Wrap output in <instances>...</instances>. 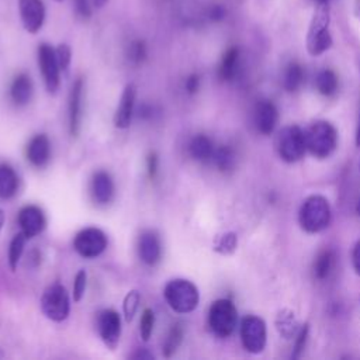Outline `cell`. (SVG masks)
Here are the masks:
<instances>
[{
	"instance_id": "6da1fadb",
	"label": "cell",
	"mask_w": 360,
	"mask_h": 360,
	"mask_svg": "<svg viewBox=\"0 0 360 360\" xmlns=\"http://www.w3.org/2000/svg\"><path fill=\"white\" fill-rule=\"evenodd\" d=\"M163 295L169 307L179 314L194 311L200 301L198 288L186 278L170 280L163 290Z\"/></svg>"
},
{
	"instance_id": "7a4b0ae2",
	"label": "cell",
	"mask_w": 360,
	"mask_h": 360,
	"mask_svg": "<svg viewBox=\"0 0 360 360\" xmlns=\"http://www.w3.org/2000/svg\"><path fill=\"white\" fill-rule=\"evenodd\" d=\"M329 7L328 3H319L314 11L308 34L307 49L312 56H318L328 51L332 45V37L329 34Z\"/></svg>"
},
{
	"instance_id": "3957f363",
	"label": "cell",
	"mask_w": 360,
	"mask_h": 360,
	"mask_svg": "<svg viewBox=\"0 0 360 360\" xmlns=\"http://www.w3.org/2000/svg\"><path fill=\"white\" fill-rule=\"evenodd\" d=\"M330 217L332 214L328 200L322 195H311L301 205L298 219L305 232L316 233L329 225Z\"/></svg>"
},
{
	"instance_id": "277c9868",
	"label": "cell",
	"mask_w": 360,
	"mask_h": 360,
	"mask_svg": "<svg viewBox=\"0 0 360 360\" xmlns=\"http://www.w3.org/2000/svg\"><path fill=\"white\" fill-rule=\"evenodd\" d=\"M307 149L318 159L328 158L336 148V129L328 121L314 122L305 132Z\"/></svg>"
},
{
	"instance_id": "5b68a950",
	"label": "cell",
	"mask_w": 360,
	"mask_h": 360,
	"mask_svg": "<svg viewBox=\"0 0 360 360\" xmlns=\"http://www.w3.org/2000/svg\"><path fill=\"white\" fill-rule=\"evenodd\" d=\"M238 312L233 302L228 298H221L212 302L208 312V325L218 338H228L235 330Z\"/></svg>"
},
{
	"instance_id": "8992f818",
	"label": "cell",
	"mask_w": 360,
	"mask_h": 360,
	"mask_svg": "<svg viewBox=\"0 0 360 360\" xmlns=\"http://www.w3.org/2000/svg\"><path fill=\"white\" fill-rule=\"evenodd\" d=\"M276 146L280 158L284 162L287 163L298 162L307 150L305 135L301 131V128L297 125L284 127L277 135Z\"/></svg>"
},
{
	"instance_id": "52a82bcc",
	"label": "cell",
	"mask_w": 360,
	"mask_h": 360,
	"mask_svg": "<svg viewBox=\"0 0 360 360\" xmlns=\"http://www.w3.org/2000/svg\"><path fill=\"white\" fill-rule=\"evenodd\" d=\"M41 309L51 321H65L70 312V300L66 288L59 283L46 287L41 297Z\"/></svg>"
},
{
	"instance_id": "ba28073f",
	"label": "cell",
	"mask_w": 360,
	"mask_h": 360,
	"mask_svg": "<svg viewBox=\"0 0 360 360\" xmlns=\"http://www.w3.org/2000/svg\"><path fill=\"white\" fill-rule=\"evenodd\" d=\"M75 250L86 259L100 256L107 248V236L98 228H84L73 239Z\"/></svg>"
},
{
	"instance_id": "9c48e42d",
	"label": "cell",
	"mask_w": 360,
	"mask_h": 360,
	"mask_svg": "<svg viewBox=\"0 0 360 360\" xmlns=\"http://www.w3.org/2000/svg\"><path fill=\"white\" fill-rule=\"evenodd\" d=\"M240 340L243 347L253 354L262 353L266 346V323L262 318L249 315L240 323Z\"/></svg>"
},
{
	"instance_id": "30bf717a",
	"label": "cell",
	"mask_w": 360,
	"mask_h": 360,
	"mask_svg": "<svg viewBox=\"0 0 360 360\" xmlns=\"http://www.w3.org/2000/svg\"><path fill=\"white\" fill-rule=\"evenodd\" d=\"M38 66L44 77L45 87L49 93H55L60 83V68L56 59L55 48L49 44H41L38 46Z\"/></svg>"
},
{
	"instance_id": "8fae6325",
	"label": "cell",
	"mask_w": 360,
	"mask_h": 360,
	"mask_svg": "<svg viewBox=\"0 0 360 360\" xmlns=\"http://www.w3.org/2000/svg\"><path fill=\"white\" fill-rule=\"evenodd\" d=\"M97 330L107 347H117L121 336V318L114 309H104L97 316Z\"/></svg>"
},
{
	"instance_id": "7c38bea8",
	"label": "cell",
	"mask_w": 360,
	"mask_h": 360,
	"mask_svg": "<svg viewBox=\"0 0 360 360\" xmlns=\"http://www.w3.org/2000/svg\"><path fill=\"white\" fill-rule=\"evenodd\" d=\"M18 11L27 32L37 34L42 28L46 14L42 0H18Z\"/></svg>"
},
{
	"instance_id": "4fadbf2b",
	"label": "cell",
	"mask_w": 360,
	"mask_h": 360,
	"mask_svg": "<svg viewBox=\"0 0 360 360\" xmlns=\"http://www.w3.org/2000/svg\"><path fill=\"white\" fill-rule=\"evenodd\" d=\"M18 225L27 239L34 238L44 231L46 225L45 215L39 207L25 205L18 212Z\"/></svg>"
},
{
	"instance_id": "5bb4252c",
	"label": "cell",
	"mask_w": 360,
	"mask_h": 360,
	"mask_svg": "<svg viewBox=\"0 0 360 360\" xmlns=\"http://www.w3.org/2000/svg\"><path fill=\"white\" fill-rule=\"evenodd\" d=\"M83 77H77L70 89L69 94V131L72 136H77L80 131L82 114H83Z\"/></svg>"
},
{
	"instance_id": "9a60e30c",
	"label": "cell",
	"mask_w": 360,
	"mask_h": 360,
	"mask_svg": "<svg viewBox=\"0 0 360 360\" xmlns=\"http://www.w3.org/2000/svg\"><path fill=\"white\" fill-rule=\"evenodd\" d=\"M135 98H136V87L135 84L129 83L124 87L120 98V104L114 114V125L117 128L124 129L129 127L134 115V110H135Z\"/></svg>"
},
{
	"instance_id": "2e32d148",
	"label": "cell",
	"mask_w": 360,
	"mask_h": 360,
	"mask_svg": "<svg viewBox=\"0 0 360 360\" xmlns=\"http://www.w3.org/2000/svg\"><path fill=\"white\" fill-rule=\"evenodd\" d=\"M139 259L148 264L155 266L162 257V243L155 231H143L138 240Z\"/></svg>"
},
{
	"instance_id": "e0dca14e",
	"label": "cell",
	"mask_w": 360,
	"mask_h": 360,
	"mask_svg": "<svg viewBox=\"0 0 360 360\" xmlns=\"http://www.w3.org/2000/svg\"><path fill=\"white\" fill-rule=\"evenodd\" d=\"M114 193H115V186L112 181V177L110 176V173L100 170L96 172L91 177V197L93 200L100 204H108L112 198H114Z\"/></svg>"
},
{
	"instance_id": "ac0fdd59",
	"label": "cell",
	"mask_w": 360,
	"mask_h": 360,
	"mask_svg": "<svg viewBox=\"0 0 360 360\" xmlns=\"http://www.w3.org/2000/svg\"><path fill=\"white\" fill-rule=\"evenodd\" d=\"M277 120H278L277 108L271 101L263 100L256 105V108H255V125H256V128L260 134H263V135L271 134L276 128Z\"/></svg>"
},
{
	"instance_id": "d6986e66",
	"label": "cell",
	"mask_w": 360,
	"mask_h": 360,
	"mask_svg": "<svg viewBox=\"0 0 360 360\" xmlns=\"http://www.w3.org/2000/svg\"><path fill=\"white\" fill-rule=\"evenodd\" d=\"M27 159L31 165L42 167L48 163L51 158V142L45 134H38L32 136L27 145Z\"/></svg>"
},
{
	"instance_id": "ffe728a7",
	"label": "cell",
	"mask_w": 360,
	"mask_h": 360,
	"mask_svg": "<svg viewBox=\"0 0 360 360\" xmlns=\"http://www.w3.org/2000/svg\"><path fill=\"white\" fill-rule=\"evenodd\" d=\"M32 80L27 73H20L17 75L10 86V96L11 100L17 104V105H24L31 100L32 96Z\"/></svg>"
},
{
	"instance_id": "44dd1931",
	"label": "cell",
	"mask_w": 360,
	"mask_h": 360,
	"mask_svg": "<svg viewBox=\"0 0 360 360\" xmlns=\"http://www.w3.org/2000/svg\"><path fill=\"white\" fill-rule=\"evenodd\" d=\"M214 150H215V148H214L212 141L207 135H202V134L193 136L188 143L190 156L198 162H207V160L212 159Z\"/></svg>"
},
{
	"instance_id": "7402d4cb",
	"label": "cell",
	"mask_w": 360,
	"mask_h": 360,
	"mask_svg": "<svg viewBox=\"0 0 360 360\" xmlns=\"http://www.w3.org/2000/svg\"><path fill=\"white\" fill-rule=\"evenodd\" d=\"M239 66V49L236 46H232L226 49V52L222 55L219 68H218V76L224 82L232 80L238 73Z\"/></svg>"
},
{
	"instance_id": "603a6c76",
	"label": "cell",
	"mask_w": 360,
	"mask_h": 360,
	"mask_svg": "<svg viewBox=\"0 0 360 360\" xmlns=\"http://www.w3.org/2000/svg\"><path fill=\"white\" fill-rule=\"evenodd\" d=\"M18 190V177L10 165H0V198L8 200Z\"/></svg>"
},
{
	"instance_id": "cb8c5ba5",
	"label": "cell",
	"mask_w": 360,
	"mask_h": 360,
	"mask_svg": "<svg viewBox=\"0 0 360 360\" xmlns=\"http://www.w3.org/2000/svg\"><path fill=\"white\" fill-rule=\"evenodd\" d=\"M335 266V255L332 250H323L318 255L314 263V276L318 280H325L329 277Z\"/></svg>"
},
{
	"instance_id": "d4e9b609",
	"label": "cell",
	"mask_w": 360,
	"mask_h": 360,
	"mask_svg": "<svg viewBox=\"0 0 360 360\" xmlns=\"http://www.w3.org/2000/svg\"><path fill=\"white\" fill-rule=\"evenodd\" d=\"M315 86L322 96H333L338 90V76L329 69L321 70L316 75Z\"/></svg>"
},
{
	"instance_id": "484cf974",
	"label": "cell",
	"mask_w": 360,
	"mask_h": 360,
	"mask_svg": "<svg viewBox=\"0 0 360 360\" xmlns=\"http://www.w3.org/2000/svg\"><path fill=\"white\" fill-rule=\"evenodd\" d=\"M212 160L221 172H229V170L233 169L236 158H235V152H233L232 148H229L226 145H222V146H219L218 149L214 150Z\"/></svg>"
},
{
	"instance_id": "4316f807",
	"label": "cell",
	"mask_w": 360,
	"mask_h": 360,
	"mask_svg": "<svg viewBox=\"0 0 360 360\" xmlns=\"http://www.w3.org/2000/svg\"><path fill=\"white\" fill-rule=\"evenodd\" d=\"M183 335H184V330H183V326L181 323H174L169 333H167V338L163 343V356L165 357H170L176 353V350L179 349L181 340H183Z\"/></svg>"
},
{
	"instance_id": "83f0119b",
	"label": "cell",
	"mask_w": 360,
	"mask_h": 360,
	"mask_svg": "<svg viewBox=\"0 0 360 360\" xmlns=\"http://www.w3.org/2000/svg\"><path fill=\"white\" fill-rule=\"evenodd\" d=\"M304 80V70L301 68V65L291 62L284 73V87L288 91H295Z\"/></svg>"
},
{
	"instance_id": "f1b7e54d",
	"label": "cell",
	"mask_w": 360,
	"mask_h": 360,
	"mask_svg": "<svg viewBox=\"0 0 360 360\" xmlns=\"http://www.w3.org/2000/svg\"><path fill=\"white\" fill-rule=\"evenodd\" d=\"M27 236L22 232H18L10 242V248H8V266L11 269V271H14L17 269V264L21 259V255L24 252V245H25Z\"/></svg>"
},
{
	"instance_id": "f546056e",
	"label": "cell",
	"mask_w": 360,
	"mask_h": 360,
	"mask_svg": "<svg viewBox=\"0 0 360 360\" xmlns=\"http://www.w3.org/2000/svg\"><path fill=\"white\" fill-rule=\"evenodd\" d=\"M148 56V49H146V44L142 39H135L129 44L128 49H127V58L132 65H141L145 62Z\"/></svg>"
},
{
	"instance_id": "4dcf8cb0",
	"label": "cell",
	"mask_w": 360,
	"mask_h": 360,
	"mask_svg": "<svg viewBox=\"0 0 360 360\" xmlns=\"http://www.w3.org/2000/svg\"><path fill=\"white\" fill-rule=\"evenodd\" d=\"M236 245H238L236 235L233 232H226L217 239L214 245V250L221 255H231L235 252Z\"/></svg>"
},
{
	"instance_id": "1f68e13d",
	"label": "cell",
	"mask_w": 360,
	"mask_h": 360,
	"mask_svg": "<svg viewBox=\"0 0 360 360\" xmlns=\"http://www.w3.org/2000/svg\"><path fill=\"white\" fill-rule=\"evenodd\" d=\"M139 301H141V294L138 290H131L122 302V309H124V316L125 321L131 322L136 314V309L139 307Z\"/></svg>"
},
{
	"instance_id": "d6a6232c",
	"label": "cell",
	"mask_w": 360,
	"mask_h": 360,
	"mask_svg": "<svg viewBox=\"0 0 360 360\" xmlns=\"http://www.w3.org/2000/svg\"><path fill=\"white\" fill-rule=\"evenodd\" d=\"M155 326V312L150 308H145L139 321V333L143 342H148L152 336Z\"/></svg>"
},
{
	"instance_id": "836d02e7",
	"label": "cell",
	"mask_w": 360,
	"mask_h": 360,
	"mask_svg": "<svg viewBox=\"0 0 360 360\" xmlns=\"http://www.w3.org/2000/svg\"><path fill=\"white\" fill-rule=\"evenodd\" d=\"M277 329L280 330V333L284 336V339H290L294 333H295V321L291 312H288V315H278V319L276 322Z\"/></svg>"
},
{
	"instance_id": "e575fe53",
	"label": "cell",
	"mask_w": 360,
	"mask_h": 360,
	"mask_svg": "<svg viewBox=\"0 0 360 360\" xmlns=\"http://www.w3.org/2000/svg\"><path fill=\"white\" fill-rule=\"evenodd\" d=\"M86 284H87V273L86 270H79L75 276V281H73V301L79 302L86 291Z\"/></svg>"
},
{
	"instance_id": "d590c367",
	"label": "cell",
	"mask_w": 360,
	"mask_h": 360,
	"mask_svg": "<svg viewBox=\"0 0 360 360\" xmlns=\"http://www.w3.org/2000/svg\"><path fill=\"white\" fill-rule=\"evenodd\" d=\"M55 53H56V59H58L60 70L66 72L69 65H70V60H72V49H70V46L68 44H59L55 48Z\"/></svg>"
},
{
	"instance_id": "8d00e7d4",
	"label": "cell",
	"mask_w": 360,
	"mask_h": 360,
	"mask_svg": "<svg viewBox=\"0 0 360 360\" xmlns=\"http://www.w3.org/2000/svg\"><path fill=\"white\" fill-rule=\"evenodd\" d=\"M307 338H308V325H304V326L300 329V332L297 333L295 343H294V349H292V353H291V357H292V359H298V357H300V354H301L302 350H304Z\"/></svg>"
},
{
	"instance_id": "74e56055",
	"label": "cell",
	"mask_w": 360,
	"mask_h": 360,
	"mask_svg": "<svg viewBox=\"0 0 360 360\" xmlns=\"http://www.w3.org/2000/svg\"><path fill=\"white\" fill-rule=\"evenodd\" d=\"M158 167H159V158L156 152H150L146 158V170L149 179H155L158 174Z\"/></svg>"
},
{
	"instance_id": "f35d334b",
	"label": "cell",
	"mask_w": 360,
	"mask_h": 360,
	"mask_svg": "<svg viewBox=\"0 0 360 360\" xmlns=\"http://www.w3.org/2000/svg\"><path fill=\"white\" fill-rule=\"evenodd\" d=\"M184 87L187 90L188 94H194L198 91L200 89V76L197 73H193L190 75L187 79H186V83H184Z\"/></svg>"
},
{
	"instance_id": "ab89813d",
	"label": "cell",
	"mask_w": 360,
	"mask_h": 360,
	"mask_svg": "<svg viewBox=\"0 0 360 360\" xmlns=\"http://www.w3.org/2000/svg\"><path fill=\"white\" fill-rule=\"evenodd\" d=\"M75 8H76V13L79 14V17H82V18H89L91 14L89 0H75Z\"/></svg>"
},
{
	"instance_id": "60d3db41",
	"label": "cell",
	"mask_w": 360,
	"mask_h": 360,
	"mask_svg": "<svg viewBox=\"0 0 360 360\" xmlns=\"http://www.w3.org/2000/svg\"><path fill=\"white\" fill-rule=\"evenodd\" d=\"M226 11L225 8L221 6V4H214L210 10H208V17L212 20V21H219L225 17Z\"/></svg>"
},
{
	"instance_id": "b9f144b4",
	"label": "cell",
	"mask_w": 360,
	"mask_h": 360,
	"mask_svg": "<svg viewBox=\"0 0 360 360\" xmlns=\"http://www.w3.org/2000/svg\"><path fill=\"white\" fill-rule=\"evenodd\" d=\"M353 267L356 270V273L360 276V240L356 243L354 249H353Z\"/></svg>"
},
{
	"instance_id": "7bdbcfd3",
	"label": "cell",
	"mask_w": 360,
	"mask_h": 360,
	"mask_svg": "<svg viewBox=\"0 0 360 360\" xmlns=\"http://www.w3.org/2000/svg\"><path fill=\"white\" fill-rule=\"evenodd\" d=\"M131 359H134V360H153L155 357H153L152 353L142 349V350H138L134 354H131Z\"/></svg>"
},
{
	"instance_id": "ee69618b",
	"label": "cell",
	"mask_w": 360,
	"mask_h": 360,
	"mask_svg": "<svg viewBox=\"0 0 360 360\" xmlns=\"http://www.w3.org/2000/svg\"><path fill=\"white\" fill-rule=\"evenodd\" d=\"M108 3V0H93V4L96 8H101Z\"/></svg>"
},
{
	"instance_id": "f6af8a7d",
	"label": "cell",
	"mask_w": 360,
	"mask_h": 360,
	"mask_svg": "<svg viewBox=\"0 0 360 360\" xmlns=\"http://www.w3.org/2000/svg\"><path fill=\"white\" fill-rule=\"evenodd\" d=\"M4 221H6V214H4V211L0 208V232H1V229H3Z\"/></svg>"
},
{
	"instance_id": "bcb514c9",
	"label": "cell",
	"mask_w": 360,
	"mask_h": 360,
	"mask_svg": "<svg viewBox=\"0 0 360 360\" xmlns=\"http://www.w3.org/2000/svg\"><path fill=\"white\" fill-rule=\"evenodd\" d=\"M356 145L360 146V120H359V127H357V132H356Z\"/></svg>"
},
{
	"instance_id": "7dc6e473",
	"label": "cell",
	"mask_w": 360,
	"mask_h": 360,
	"mask_svg": "<svg viewBox=\"0 0 360 360\" xmlns=\"http://www.w3.org/2000/svg\"><path fill=\"white\" fill-rule=\"evenodd\" d=\"M356 212H357V215H360V198H359L357 205H356Z\"/></svg>"
},
{
	"instance_id": "c3c4849f",
	"label": "cell",
	"mask_w": 360,
	"mask_h": 360,
	"mask_svg": "<svg viewBox=\"0 0 360 360\" xmlns=\"http://www.w3.org/2000/svg\"><path fill=\"white\" fill-rule=\"evenodd\" d=\"M316 1H318V3H328L329 0H316Z\"/></svg>"
},
{
	"instance_id": "681fc988",
	"label": "cell",
	"mask_w": 360,
	"mask_h": 360,
	"mask_svg": "<svg viewBox=\"0 0 360 360\" xmlns=\"http://www.w3.org/2000/svg\"><path fill=\"white\" fill-rule=\"evenodd\" d=\"M55 1H56V3H62L63 0H55Z\"/></svg>"
}]
</instances>
